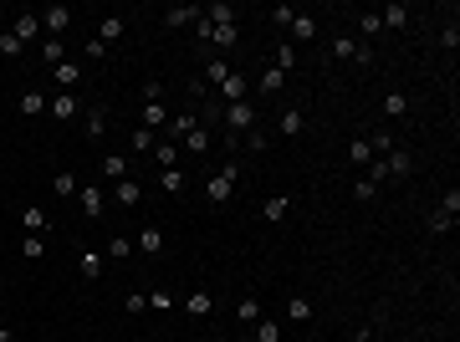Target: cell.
<instances>
[{"label": "cell", "mask_w": 460, "mask_h": 342, "mask_svg": "<svg viewBox=\"0 0 460 342\" xmlns=\"http://www.w3.org/2000/svg\"><path fill=\"white\" fill-rule=\"evenodd\" d=\"M102 174H108L113 184H118V179H128V159H123V153H108V159H102Z\"/></svg>", "instance_id": "obj_31"}, {"label": "cell", "mask_w": 460, "mask_h": 342, "mask_svg": "<svg viewBox=\"0 0 460 342\" xmlns=\"http://www.w3.org/2000/svg\"><path fill=\"white\" fill-rule=\"evenodd\" d=\"M251 327H256V342H282V322L261 317V322H251Z\"/></svg>", "instance_id": "obj_34"}, {"label": "cell", "mask_w": 460, "mask_h": 342, "mask_svg": "<svg viewBox=\"0 0 460 342\" xmlns=\"http://www.w3.org/2000/svg\"><path fill=\"white\" fill-rule=\"evenodd\" d=\"M159 184H164L169 194H179L184 184H190V174H184V169H159Z\"/></svg>", "instance_id": "obj_33"}, {"label": "cell", "mask_w": 460, "mask_h": 342, "mask_svg": "<svg viewBox=\"0 0 460 342\" xmlns=\"http://www.w3.org/2000/svg\"><path fill=\"white\" fill-rule=\"evenodd\" d=\"M440 41H445V46H450V51L460 46V26H455V21H450V26H445V36H440Z\"/></svg>", "instance_id": "obj_53"}, {"label": "cell", "mask_w": 460, "mask_h": 342, "mask_svg": "<svg viewBox=\"0 0 460 342\" xmlns=\"http://www.w3.org/2000/svg\"><path fill=\"white\" fill-rule=\"evenodd\" d=\"M51 77H57L62 92H72L77 82H82V67H77V61H62V67H51Z\"/></svg>", "instance_id": "obj_14"}, {"label": "cell", "mask_w": 460, "mask_h": 342, "mask_svg": "<svg viewBox=\"0 0 460 342\" xmlns=\"http://www.w3.org/2000/svg\"><path fill=\"white\" fill-rule=\"evenodd\" d=\"M102 266H108V256H102V251H82V276H87V281H98Z\"/></svg>", "instance_id": "obj_27"}, {"label": "cell", "mask_w": 460, "mask_h": 342, "mask_svg": "<svg viewBox=\"0 0 460 342\" xmlns=\"http://www.w3.org/2000/svg\"><path fill=\"white\" fill-rule=\"evenodd\" d=\"M149 307H154V312L164 317V312H174V307H179V296L169 292V286H159V292H149Z\"/></svg>", "instance_id": "obj_25"}, {"label": "cell", "mask_w": 460, "mask_h": 342, "mask_svg": "<svg viewBox=\"0 0 460 342\" xmlns=\"http://www.w3.org/2000/svg\"><path fill=\"white\" fill-rule=\"evenodd\" d=\"M21 225H26V235H46V215H42L36 205H26V209H21Z\"/></svg>", "instance_id": "obj_22"}, {"label": "cell", "mask_w": 460, "mask_h": 342, "mask_svg": "<svg viewBox=\"0 0 460 342\" xmlns=\"http://www.w3.org/2000/svg\"><path fill=\"white\" fill-rule=\"evenodd\" d=\"M190 128H200V117H194V108H184L179 117H169V128H164V138H169V143H174V138H184V133H190Z\"/></svg>", "instance_id": "obj_10"}, {"label": "cell", "mask_w": 460, "mask_h": 342, "mask_svg": "<svg viewBox=\"0 0 460 342\" xmlns=\"http://www.w3.org/2000/svg\"><path fill=\"white\" fill-rule=\"evenodd\" d=\"M51 189H57L62 200H72V194H77V174H72V169H62V174L51 179Z\"/></svg>", "instance_id": "obj_38"}, {"label": "cell", "mask_w": 460, "mask_h": 342, "mask_svg": "<svg viewBox=\"0 0 460 342\" xmlns=\"http://www.w3.org/2000/svg\"><path fill=\"white\" fill-rule=\"evenodd\" d=\"M21 256H26V260H42V235H26V240H21Z\"/></svg>", "instance_id": "obj_47"}, {"label": "cell", "mask_w": 460, "mask_h": 342, "mask_svg": "<svg viewBox=\"0 0 460 342\" xmlns=\"http://www.w3.org/2000/svg\"><path fill=\"white\" fill-rule=\"evenodd\" d=\"M42 26H46L51 36H62V31L72 26V10H67V6H46V10H42Z\"/></svg>", "instance_id": "obj_8"}, {"label": "cell", "mask_w": 460, "mask_h": 342, "mask_svg": "<svg viewBox=\"0 0 460 342\" xmlns=\"http://www.w3.org/2000/svg\"><path fill=\"white\" fill-rule=\"evenodd\" d=\"M210 46H235V26H215V36H210Z\"/></svg>", "instance_id": "obj_48"}, {"label": "cell", "mask_w": 460, "mask_h": 342, "mask_svg": "<svg viewBox=\"0 0 460 342\" xmlns=\"http://www.w3.org/2000/svg\"><path fill=\"white\" fill-rule=\"evenodd\" d=\"M226 77H230V61H226V57H215V61L205 67V82H210V87H220ZM205 82H200V87H205Z\"/></svg>", "instance_id": "obj_29"}, {"label": "cell", "mask_w": 460, "mask_h": 342, "mask_svg": "<svg viewBox=\"0 0 460 342\" xmlns=\"http://www.w3.org/2000/svg\"><path fill=\"white\" fill-rule=\"evenodd\" d=\"M378 26H384V31H404V26H410V6H399V0L384 6L378 10Z\"/></svg>", "instance_id": "obj_6"}, {"label": "cell", "mask_w": 460, "mask_h": 342, "mask_svg": "<svg viewBox=\"0 0 460 342\" xmlns=\"http://www.w3.org/2000/svg\"><path fill=\"white\" fill-rule=\"evenodd\" d=\"M118 36H123V16H108V21L98 26V41H102V46H108V41H118Z\"/></svg>", "instance_id": "obj_37"}, {"label": "cell", "mask_w": 460, "mask_h": 342, "mask_svg": "<svg viewBox=\"0 0 460 342\" xmlns=\"http://www.w3.org/2000/svg\"><path fill=\"white\" fill-rule=\"evenodd\" d=\"M0 57H21V41L10 31H0Z\"/></svg>", "instance_id": "obj_50"}, {"label": "cell", "mask_w": 460, "mask_h": 342, "mask_svg": "<svg viewBox=\"0 0 460 342\" xmlns=\"http://www.w3.org/2000/svg\"><path fill=\"white\" fill-rule=\"evenodd\" d=\"M138 251H143V256H159V251H164V230H159V225H149V230L138 235Z\"/></svg>", "instance_id": "obj_20"}, {"label": "cell", "mask_w": 460, "mask_h": 342, "mask_svg": "<svg viewBox=\"0 0 460 342\" xmlns=\"http://www.w3.org/2000/svg\"><path fill=\"white\" fill-rule=\"evenodd\" d=\"M10 36H16L21 46H26V41H36V36H42V16H36V10H21V16L10 21Z\"/></svg>", "instance_id": "obj_3"}, {"label": "cell", "mask_w": 460, "mask_h": 342, "mask_svg": "<svg viewBox=\"0 0 460 342\" xmlns=\"http://www.w3.org/2000/svg\"><path fill=\"white\" fill-rule=\"evenodd\" d=\"M102 342H108V337H102Z\"/></svg>", "instance_id": "obj_56"}, {"label": "cell", "mask_w": 460, "mask_h": 342, "mask_svg": "<svg viewBox=\"0 0 460 342\" xmlns=\"http://www.w3.org/2000/svg\"><path fill=\"white\" fill-rule=\"evenodd\" d=\"M179 307L190 312V317H210V312H215V301H210V292H194V296H184Z\"/></svg>", "instance_id": "obj_17"}, {"label": "cell", "mask_w": 460, "mask_h": 342, "mask_svg": "<svg viewBox=\"0 0 460 342\" xmlns=\"http://www.w3.org/2000/svg\"><path fill=\"white\" fill-rule=\"evenodd\" d=\"M226 128L230 133H251L256 128V108L251 102H226Z\"/></svg>", "instance_id": "obj_2"}, {"label": "cell", "mask_w": 460, "mask_h": 342, "mask_svg": "<svg viewBox=\"0 0 460 342\" xmlns=\"http://www.w3.org/2000/svg\"><path fill=\"white\" fill-rule=\"evenodd\" d=\"M154 159H159V169H179V143H154Z\"/></svg>", "instance_id": "obj_23"}, {"label": "cell", "mask_w": 460, "mask_h": 342, "mask_svg": "<svg viewBox=\"0 0 460 342\" xmlns=\"http://www.w3.org/2000/svg\"><path fill=\"white\" fill-rule=\"evenodd\" d=\"M384 169H389V174H410V169H414V159H410V153H404V149H389V159H384Z\"/></svg>", "instance_id": "obj_24"}, {"label": "cell", "mask_w": 460, "mask_h": 342, "mask_svg": "<svg viewBox=\"0 0 460 342\" xmlns=\"http://www.w3.org/2000/svg\"><path fill=\"white\" fill-rule=\"evenodd\" d=\"M220 92H226V102H246V77H241V72H230L226 82H220Z\"/></svg>", "instance_id": "obj_26"}, {"label": "cell", "mask_w": 460, "mask_h": 342, "mask_svg": "<svg viewBox=\"0 0 460 342\" xmlns=\"http://www.w3.org/2000/svg\"><path fill=\"white\" fill-rule=\"evenodd\" d=\"M134 256V240H123V235H113L108 240V260H128Z\"/></svg>", "instance_id": "obj_41"}, {"label": "cell", "mask_w": 460, "mask_h": 342, "mask_svg": "<svg viewBox=\"0 0 460 342\" xmlns=\"http://www.w3.org/2000/svg\"><path fill=\"white\" fill-rule=\"evenodd\" d=\"M123 312H128V317H138V312H149V292H128V296H123Z\"/></svg>", "instance_id": "obj_40"}, {"label": "cell", "mask_w": 460, "mask_h": 342, "mask_svg": "<svg viewBox=\"0 0 460 342\" xmlns=\"http://www.w3.org/2000/svg\"><path fill=\"white\" fill-rule=\"evenodd\" d=\"M286 317H292V322H312V301L307 296H292V301H286Z\"/></svg>", "instance_id": "obj_36"}, {"label": "cell", "mask_w": 460, "mask_h": 342, "mask_svg": "<svg viewBox=\"0 0 460 342\" xmlns=\"http://www.w3.org/2000/svg\"><path fill=\"white\" fill-rule=\"evenodd\" d=\"M302 128H307V113H302V108H286V113H282V138H297Z\"/></svg>", "instance_id": "obj_18"}, {"label": "cell", "mask_w": 460, "mask_h": 342, "mask_svg": "<svg viewBox=\"0 0 460 342\" xmlns=\"http://www.w3.org/2000/svg\"><path fill=\"white\" fill-rule=\"evenodd\" d=\"M0 342H16V332H10V327H0Z\"/></svg>", "instance_id": "obj_54"}, {"label": "cell", "mask_w": 460, "mask_h": 342, "mask_svg": "<svg viewBox=\"0 0 460 342\" xmlns=\"http://www.w3.org/2000/svg\"><path fill=\"white\" fill-rule=\"evenodd\" d=\"M235 322H241V327L261 322V301H251V296H246V301H235Z\"/></svg>", "instance_id": "obj_28"}, {"label": "cell", "mask_w": 460, "mask_h": 342, "mask_svg": "<svg viewBox=\"0 0 460 342\" xmlns=\"http://www.w3.org/2000/svg\"><path fill=\"white\" fill-rule=\"evenodd\" d=\"M113 200L123 205V209H134V205H143V189H138V179H118V184H113Z\"/></svg>", "instance_id": "obj_7"}, {"label": "cell", "mask_w": 460, "mask_h": 342, "mask_svg": "<svg viewBox=\"0 0 460 342\" xmlns=\"http://www.w3.org/2000/svg\"><path fill=\"white\" fill-rule=\"evenodd\" d=\"M261 215H266V220H282V215H286V194H271V200L261 205Z\"/></svg>", "instance_id": "obj_44"}, {"label": "cell", "mask_w": 460, "mask_h": 342, "mask_svg": "<svg viewBox=\"0 0 460 342\" xmlns=\"http://www.w3.org/2000/svg\"><path fill=\"white\" fill-rule=\"evenodd\" d=\"M42 61H46V67H62V61H67V46H62V36H42Z\"/></svg>", "instance_id": "obj_12"}, {"label": "cell", "mask_w": 460, "mask_h": 342, "mask_svg": "<svg viewBox=\"0 0 460 342\" xmlns=\"http://www.w3.org/2000/svg\"><path fill=\"white\" fill-rule=\"evenodd\" d=\"M179 153H210V128H190V133L179 138Z\"/></svg>", "instance_id": "obj_9"}, {"label": "cell", "mask_w": 460, "mask_h": 342, "mask_svg": "<svg viewBox=\"0 0 460 342\" xmlns=\"http://www.w3.org/2000/svg\"><path fill=\"white\" fill-rule=\"evenodd\" d=\"M353 194H358V200H374L378 184H374V179H358V184H353Z\"/></svg>", "instance_id": "obj_51"}, {"label": "cell", "mask_w": 460, "mask_h": 342, "mask_svg": "<svg viewBox=\"0 0 460 342\" xmlns=\"http://www.w3.org/2000/svg\"><path fill=\"white\" fill-rule=\"evenodd\" d=\"M235 179H241V169H235V164H226L215 179H205V200H210V205H230V194H235Z\"/></svg>", "instance_id": "obj_1"}, {"label": "cell", "mask_w": 460, "mask_h": 342, "mask_svg": "<svg viewBox=\"0 0 460 342\" xmlns=\"http://www.w3.org/2000/svg\"><path fill=\"white\" fill-rule=\"evenodd\" d=\"M286 31H292V41L302 46V41H312V36H318V21H312V16H302V10H297V16H292V26H286Z\"/></svg>", "instance_id": "obj_13"}, {"label": "cell", "mask_w": 460, "mask_h": 342, "mask_svg": "<svg viewBox=\"0 0 460 342\" xmlns=\"http://www.w3.org/2000/svg\"><path fill=\"white\" fill-rule=\"evenodd\" d=\"M0 292H6V286H0Z\"/></svg>", "instance_id": "obj_55"}, {"label": "cell", "mask_w": 460, "mask_h": 342, "mask_svg": "<svg viewBox=\"0 0 460 342\" xmlns=\"http://www.w3.org/2000/svg\"><path fill=\"white\" fill-rule=\"evenodd\" d=\"M410 113V97L404 92H384V117H404Z\"/></svg>", "instance_id": "obj_30"}, {"label": "cell", "mask_w": 460, "mask_h": 342, "mask_svg": "<svg viewBox=\"0 0 460 342\" xmlns=\"http://www.w3.org/2000/svg\"><path fill=\"white\" fill-rule=\"evenodd\" d=\"M154 143H159L154 128H134V149H138V153H154Z\"/></svg>", "instance_id": "obj_42"}, {"label": "cell", "mask_w": 460, "mask_h": 342, "mask_svg": "<svg viewBox=\"0 0 460 342\" xmlns=\"http://www.w3.org/2000/svg\"><path fill=\"white\" fill-rule=\"evenodd\" d=\"M46 108H51V117H57V123H72V117H77V97H72V92H57Z\"/></svg>", "instance_id": "obj_11"}, {"label": "cell", "mask_w": 460, "mask_h": 342, "mask_svg": "<svg viewBox=\"0 0 460 342\" xmlns=\"http://www.w3.org/2000/svg\"><path fill=\"white\" fill-rule=\"evenodd\" d=\"M292 16H297V10H292V6H276V10H271V21H276V26H282V31H286V26H292Z\"/></svg>", "instance_id": "obj_52"}, {"label": "cell", "mask_w": 460, "mask_h": 342, "mask_svg": "<svg viewBox=\"0 0 460 342\" xmlns=\"http://www.w3.org/2000/svg\"><path fill=\"white\" fill-rule=\"evenodd\" d=\"M292 67H297V46H292V41H282V46H276V72L286 77Z\"/></svg>", "instance_id": "obj_35"}, {"label": "cell", "mask_w": 460, "mask_h": 342, "mask_svg": "<svg viewBox=\"0 0 460 342\" xmlns=\"http://www.w3.org/2000/svg\"><path fill=\"white\" fill-rule=\"evenodd\" d=\"M143 128H169V113H164V102H143Z\"/></svg>", "instance_id": "obj_19"}, {"label": "cell", "mask_w": 460, "mask_h": 342, "mask_svg": "<svg viewBox=\"0 0 460 342\" xmlns=\"http://www.w3.org/2000/svg\"><path fill=\"white\" fill-rule=\"evenodd\" d=\"M430 230H435V235H445V230H455V209H445V205H435V215H430Z\"/></svg>", "instance_id": "obj_32"}, {"label": "cell", "mask_w": 460, "mask_h": 342, "mask_svg": "<svg viewBox=\"0 0 460 342\" xmlns=\"http://www.w3.org/2000/svg\"><path fill=\"white\" fill-rule=\"evenodd\" d=\"M358 31H363V46H368L378 31H384V26H378V16H358Z\"/></svg>", "instance_id": "obj_46"}, {"label": "cell", "mask_w": 460, "mask_h": 342, "mask_svg": "<svg viewBox=\"0 0 460 342\" xmlns=\"http://www.w3.org/2000/svg\"><path fill=\"white\" fill-rule=\"evenodd\" d=\"M102 205H108V200H102L98 184H82V215H87V220H98V215H102Z\"/></svg>", "instance_id": "obj_15"}, {"label": "cell", "mask_w": 460, "mask_h": 342, "mask_svg": "<svg viewBox=\"0 0 460 342\" xmlns=\"http://www.w3.org/2000/svg\"><path fill=\"white\" fill-rule=\"evenodd\" d=\"M282 82H286V77L276 72V67H271V72H261V92H282Z\"/></svg>", "instance_id": "obj_49"}, {"label": "cell", "mask_w": 460, "mask_h": 342, "mask_svg": "<svg viewBox=\"0 0 460 342\" xmlns=\"http://www.w3.org/2000/svg\"><path fill=\"white\" fill-rule=\"evenodd\" d=\"M200 16L210 26H235V6H230V0H210V6H200Z\"/></svg>", "instance_id": "obj_4"}, {"label": "cell", "mask_w": 460, "mask_h": 342, "mask_svg": "<svg viewBox=\"0 0 460 342\" xmlns=\"http://www.w3.org/2000/svg\"><path fill=\"white\" fill-rule=\"evenodd\" d=\"M46 102H51V97H42V92H21V102H16V108H21V117H42V108H46Z\"/></svg>", "instance_id": "obj_21"}, {"label": "cell", "mask_w": 460, "mask_h": 342, "mask_svg": "<svg viewBox=\"0 0 460 342\" xmlns=\"http://www.w3.org/2000/svg\"><path fill=\"white\" fill-rule=\"evenodd\" d=\"M368 153H374V149H368V138H353V143H348V159H353V164H368Z\"/></svg>", "instance_id": "obj_45"}, {"label": "cell", "mask_w": 460, "mask_h": 342, "mask_svg": "<svg viewBox=\"0 0 460 342\" xmlns=\"http://www.w3.org/2000/svg\"><path fill=\"white\" fill-rule=\"evenodd\" d=\"M200 21V6H169L164 10V26H194Z\"/></svg>", "instance_id": "obj_16"}, {"label": "cell", "mask_w": 460, "mask_h": 342, "mask_svg": "<svg viewBox=\"0 0 460 342\" xmlns=\"http://www.w3.org/2000/svg\"><path fill=\"white\" fill-rule=\"evenodd\" d=\"M241 143H246L251 153H266V149H271V138L261 133V128H251V133H241Z\"/></svg>", "instance_id": "obj_43"}, {"label": "cell", "mask_w": 460, "mask_h": 342, "mask_svg": "<svg viewBox=\"0 0 460 342\" xmlns=\"http://www.w3.org/2000/svg\"><path fill=\"white\" fill-rule=\"evenodd\" d=\"M333 57H338V61H368L374 51H368V46H358L353 36H338V41H333Z\"/></svg>", "instance_id": "obj_5"}, {"label": "cell", "mask_w": 460, "mask_h": 342, "mask_svg": "<svg viewBox=\"0 0 460 342\" xmlns=\"http://www.w3.org/2000/svg\"><path fill=\"white\" fill-rule=\"evenodd\" d=\"M102 128H108V113H102V108H87V138H102Z\"/></svg>", "instance_id": "obj_39"}]
</instances>
